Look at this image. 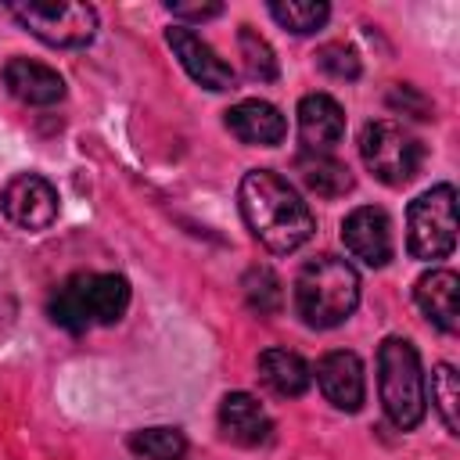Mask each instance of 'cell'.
<instances>
[{
  "label": "cell",
  "instance_id": "23",
  "mask_svg": "<svg viewBox=\"0 0 460 460\" xmlns=\"http://www.w3.org/2000/svg\"><path fill=\"white\" fill-rule=\"evenodd\" d=\"M244 298L248 305L259 313V316H273L284 302V291H280V280L270 266H255L244 273Z\"/></svg>",
  "mask_w": 460,
  "mask_h": 460
},
{
  "label": "cell",
  "instance_id": "9",
  "mask_svg": "<svg viewBox=\"0 0 460 460\" xmlns=\"http://www.w3.org/2000/svg\"><path fill=\"white\" fill-rule=\"evenodd\" d=\"M165 40H169V47H172V54L180 58V65H183V72L198 83V86H205V90H234V83H237V75H234V68L194 32V29H187V25H172L169 32H165Z\"/></svg>",
  "mask_w": 460,
  "mask_h": 460
},
{
  "label": "cell",
  "instance_id": "24",
  "mask_svg": "<svg viewBox=\"0 0 460 460\" xmlns=\"http://www.w3.org/2000/svg\"><path fill=\"white\" fill-rule=\"evenodd\" d=\"M316 65H320L327 75H334V79H356V75H359V58H356V50L345 47V43H323V47L316 50Z\"/></svg>",
  "mask_w": 460,
  "mask_h": 460
},
{
  "label": "cell",
  "instance_id": "11",
  "mask_svg": "<svg viewBox=\"0 0 460 460\" xmlns=\"http://www.w3.org/2000/svg\"><path fill=\"white\" fill-rule=\"evenodd\" d=\"M316 385L323 392V399L345 413H356L367 399V377H363V363L356 352L349 349H334L327 356H320L316 363Z\"/></svg>",
  "mask_w": 460,
  "mask_h": 460
},
{
  "label": "cell",
  "instance_id": "21",
  "mask_svg": "<svg viewBox=\"0 0 460 460\" xmlns=\"http://www.w3.org/2000/svg\"><path fill=\"white\" fill-rule=\"evenodd\" d=\"M237 47H241L244 72H248L255 83H270V79H277V58H273V47H270L252 25H241V32H237Z\"/></svg>",
  "mask_w": 460,
  "mask_h": 460
},
{
  "label": "cell",
  "instance_id": "16",
  "mask_svg": "<svg viewBox=\"0 0 460 460\" xmlns=\"http://www.w3.org/2000/svg\"><path fill=\"white\" fill-rule=\"evenodd\" d=\"M226 129L241 140V144H255V147H277L288 137V122L284 115L270 104V101H237L226 111Z\"/></svg>",
  "mask_w": 460,
  "mask_h": 460
},
{
  "label": "cell",
  "instance_id": "20",
  "mask_svg": "<svg viewBox=\"0 0 460 460\" xmlns=\"http://www.w3.org/2000/svg\"><path fill=\"white\" fill-rule=\"evenodd\" d=\"M270 14L277 25L305 36V32L323 29V22L331 18V7L323 0H277V4H270Z\"/></svg>",
  "mask_w": 460,
  "mask_h": 460
},
{
  "label": "cell",
  "instance_id": "22",
  "mask_svg": "<svg viewBox=\"0 0 460 460\" xmlns=\"http://www.w3.org/2000/svg\"><path fill=\"white\" fill-rule=\"evenodd\" d=\"M431 402H435V410H438L446 431L456 435V428H460V420H456V406H460V377H456V370H453L449 363H438V367L431 370Z\"/></svg>",
  "mask_w": 460,
  "mask_h": 460
},
{
  "label": "cell",
  "instance_id": "19",
  "mask_svg": "<svg viewBox=\"0 0 460 460\" xmlns=\"http://www.w3.org/2000/svg\"><path fill=\"white\" fill-rule=\"evenodd\" d=\"M129 449L144 460H183L187 438L180 428H140L129 435Z\"/></svg>",
  "mask_w": 460,
  "mask_h": 460
},
{
  "label": "cell",
  "instance_id": "26",
  "mask_svg": "<svg viewBox=\"0 0 460 460\" xmlns=\"http://www.w3.org/2000/svg\"><path fill=\"white\" fill-rule=\"evenodd\" d=\"M172 18H190V22H205V18H219L223 4H172L169 0Z\"/></svg>",
  "mask_w": 460,
  "mask_h": 460
},
{
  "label": "cell",
  "instance_id": "10",
  "mask_svg": "<svg viewBox=\"0 0 460 460\" xmlns=\"http://www.w3.org/2000/svg\"><path fill=\"white\" fill-rule=\"evenodd\" d=\"M341 241H345V248H349L352 259H359L363 266H374V270L385 266L392 259V252H395L392 248V223L374 205H359V208H352L345 216Z\"/></svg>",
  "mask_w": 460,
  "mask_h": 460
},
{
  "label": "cell",
  "instance_id": "17",
  "mask_svg": "<svg viewBox=\"0 0 460 460\" xmlns=\"http://www.w3.org/2000/svg\"><path fill=\"white\" fill-rule=\"evenodd\" d=\"M255 367H259V381L273 395H280V399L305 395V388L313 381L309 363L298 352H291V349H266V352H259V363Z\"/></svg>",
  "mask_w": 460,
  "mask_h": 460
},
{
  "label": "cell",
  "instance_id": "15",
  "mask_svg": "<svg viewBox=\"0 0 460 460\" xmlns=\"http://www.w3.org/2000/svg\"><path fill=\"white\" fill-rule=\"evenodd\" d=\"M413 298L420 313L446 334H456L460 327V277L453 270H428L413 284Z\"/></svg>",
  "mask_w": 460,
  "mask_h": 460
},
{
  "label": "cell",
  "instance_id": "13",
  "mask_svg": "<svg viewBox=\"0 0 460 460\" xmlns=\"http://www.w3.org/2000/svg\"><path fill=\"white\" fill-rule=\"evenodd\" d=\"M219 431H223L226 442L252 449V446L270 442L273 420H270V413L262 410V402H259L255 395H248V392H230V395H223V402H219Z\"/></svg>",
  "mask_w": 460,
  "mask_h": 460
},
{
  "label": "cell",
  "instance_id": "7",
  "mask_svg": "<svg viewBox=\"0 0 460 460\" xmlns=\"http://www.w3.org/2000/svg\"><path fill=\"white\" fill-rule=\"evenodd\" d=\"M7 14L50 47H86L97 32V11L90 4H11Z\"/></svg>",
  "mask_w": 460,
  "mask_h": 460
},
{
  "label": "cell",
  "instance_id": "14",
  "mask_svg": "<svg viewBox=\"0 0 460 460\" xmlns=\"http://www.w3.org/2000/svg\"><path fill=\"white\" fill-rule=\"evenodd\" d=\"M298 137L305 151L327 155L345 137V111L331 93H305L298 101Z\"/></svg>",
  "mask_w": 460,
  "mask_h": 460
},
{
  "label": "cell",
  "instance_id": "18",
  "mask_svg": "<svg viewBox=\"0 0 460 460\" xmlns=\"http://www.w3.org/2000/svg\"><path fill=\"white\" fill-rule=\"evenodd\" d=\"M295 169H298V180H302L313 194H320V198H338V194L352 190V172H349V165H341V162L331 158V155L302 151L298 162H295Z\"/></svg>",
  "mask_w": 460,
  "mask_h": 460
},
{
  "label": "cell",
  "instance_id": "4",
  "mask_svg": "<svg viewBox=\"0 0 460 460\" xmlns=\"http://www.w3.org/2000/svg\"><path fill=\"white\" fill-rule=\"evenodd\" d=\"M377 392L385 417L399 431H413L428 410L420 356L406 338H385L377 349Z\"/></svg>",
  "mask_w": 460,
  "mask_h": 460
},
{
  "label": "cell",
  "instance_id": "25",
  "mask_svg": "<svg viewBox=\"0 0 460 460\" xmlns=\"http://www.w3.org/2000/svg\"><path fill=\"white\" fill-rule=\"evenodd\" d=\"M388 104H392V108L410 111L413 119H431V104H428L413 86H395V90L388 93Z\"/></svg>",
  "mask_w": 460,
  "mask_h": 460
},
{
  "label": "cell",
  "instance_id": "8",
  "mask_svg": "<svg viewBox=\"0 0 460 460\" xmlns=\"http://www.w3.org/2000/svg\"><path fill=\"white\" fill-rule=\"evenodd\" d=\"M0 212L22 230H47L58 219V190L36 172H18L0 190Z\"/></svg>",
  "mask_w": 460,
  "mask_h": 460
},
{
  "label": "cell",
  "instance_id": "12",
  "mask_svg": "<svg viewBox=\"0 0 460 460\" xmlns=\"http://www.w3.org/2000/svg\"><path fill=\"white\" fill-rule=\"evenodd\" d=\"M0 79L14 101L32 104V108H47L65 97V79L50 65L32 61V58H11L0 68Z\"/></svg>",
  "mask_w": 460,
  "mask_h": 460
},
{
  "label": "cell",
  "instance_id": "6",
  "mask_svg": "<svg viewBox=\"0 0 460 460\" xmlns=\"http://www.w3.org/2000/svg\"><path fill=\"white\" fill-rule=\"evenodd\" d=\"M359 155L363 165L388 187H402L417 176L420 162H424V147L413 133H406L399 122L392 119H377L367 122L359 133Z\"/></svg>",
  "mask_w": 460,
  "mask_h": 460
},
{
  "label": "cell",
  "instance_id": "3",
  "mask_svg": "<svg viewBox=\"0 0 460 460\" xmlns=\"http://www.w3.org/2000/svg\"><path fill=\"white\" fill-rule=\"evenodd\" d=\"M129 305V280L119 273H75L50 295V320L72 334L111 327Z\"/></svg>",
  "mask_w": 460,
  "mask_h": 460
},
{
  "label": "cell",
  "instance_id": "5",
  "mask_svg": "<svg viewBox=\"0 0 460 460\" xmlns=\"http://www.w3.org/2000/svg\"><path fill=\"white\" fill-rule=\"evenodd\" d=\"M456 244V190L438 183L410 201L406 212V248L413 259H446Z\"/></svg>",
  "mask_w": 460,
  "mask_h": 460
},
{
  "label": "cell",
  "instance_id": "2",
  "mask_svg": "<svg viewBox=\"0 0 460 460\" xmlns=\"http://www.w3.org/2000/svg\"><path fill=\"white\" fill-rule=\"evenodd\" d=\"M356 305H359V273L349 259L316 255L298 270L295 309L309 327L316 331L338 327L356 313Z\"/></svg>",
  "mask_w": 460,
  "mask_h": 460
},
{
  "label": "cell",
  "instance_id": "1",
  "mask_svg": "<svg viewBox=\"0 0 460 460\" xmlns=\"http://www.w3.org/2000/svg\"><path fill=\"white\" fill-rule=\"evenodd\" d=\"M237 201L252 237L277 255L298 252L316 230L302 194L273 169H248L237 187Z\"/></svg>",
  "mask_w": 460,
  "mask_h": 460
}]
</instances>
